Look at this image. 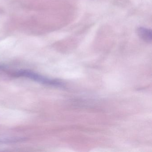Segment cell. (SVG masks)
I'll use <instances>...</instances> for the list:
<instances>
[{"label":"cell","mask_w":152,"mask_h":152,"mask_svg":"<svg viewBox=\"0 0 152 152\" xmlns=\"http://www.w3.org/2000/svg\"><path fill=\"white\" fill-rule=\"evenodd\" d=\"M15 75L19 77H26L33 80L47 85L56 86H60L62 85V83L58 81L49 79L29 70H20L16 73Z\"/></svg>","instance_id":"cell-1"},{"label":"cell","mask_w":152,"mask_h":152,"mask_svg":"<svg viewBox=\"0 0 152 152\" xmlns=\"http://www.w3.org/2000/svg\"><path fill=\"white\" fill-rule=\"evenodd\" d=\"M138 35L140 39L146 42H151L152 41V31L151 30L143 27L138 28Z\"/></svg>","instance_id":"cell-2"},{"label":"cell","mask_w":152,"mask_h":152,"mask_svg":"<svg viewBox=\"0 0 152 152\" xmlns=\"http://www.w3.org/2000/svg\"><path fill=\"white\" fill-rule=\"evenodd\" d=\"M17 140L14 138L2 137H0V143H5V142H14L17 141Z\"/></svg>","instance_id":"cell-3"}]
</instances>
